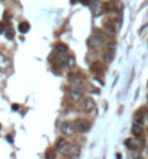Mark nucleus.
Here are the masks:
<instances>
[{
  "label": "nucleus",
  "mask_w": 148,
  "mask_h": 159,
  "mask_svg": "<svg viewBox=\"0 0 148 159\" xmlns=\"http://www.w3.org/2000/svg\"><path fill=\"white\" fill-rule=\"evenodd\" d=\"M147 150H148V149H147Z\"/></svg>",
  "instance_id": "cd10ccee"
},
{
  "label": "nucleus",
  "mask_w": 148,
  "mask_h": 159,
  "mask_svg": "<svg viewBox=\"0 0 148 159\" xmlns=\"http://www.w3.org/2000/svg\"><path fill=\"white\" fill-rule=\"evenodd\" d=\"M70 98H71L73 101H80V100H83V93H81V90L77 88V87H71V88H70Z\"/></svg>",
  "instance_id": "6e6552de"
},
{
  "label": "nucleus",
  "mask_w": 148,
  "mask_h": 159,
  "mask_svg": "<svg viewBox=\"0 0 148 159\" xmlns=\"http://www.w3.org/2000/svg\"><path fill=\"white\" fill-rule=\"evenodd\" d=\"M103 71H105V68H103V64H102V62H93L92 67H90V72H93V74L97 75V77L102 75Z\"/></svg>",
  "instance_id": "9d476101"
},
{
  "label": "nucleus",
  "mask_w": 148,
  "mask_h": 159,
  "mask_svg": "<svg viewBox=\"0 0 148 159\" xmlns=\"http://www.w3.org/2000/svg\"><path fill=\"white\" fill-rule=\"evenodd\" d=\"M125 145H126L131 150H136V149L141 147V143L138 142V139H132V137L126 139V140H125Z\"/></svg>",
  "instance_id": "9b49d317"
},
{
  "label": "nucleus",
  "mask_w": 148,
  "mask_h": 159,
  "mask_svg": "<svg viewBox=\"0 0 148 159\" xmlns=\"http://www.w3.org/2000/svg\"><path fill=\"white\" fill-rule=\"evenodd\" d=\"M68 156H70V159H78L80 158V147L73 145L68 150Z\"/></svg>",
  "instance_id": "ddd939ff"
},
{
  "label": "nucleus",
  "mask_w": 148,
  "mask_h": 159,
  "mask_svg": "<svg viewBox=\"0 0 148 159\" xmlns=\"http://www.w3.org/2000/svg\"><path fill=\"white\" fill-rule=\"evenodd\" d=\"M92 12L94 16H99L102 15L105 10H103V3H100L99 0H94V2H92Z\"/></svg>",
  "instance_id": "1a4fd4ad"
},
{
  "label": "nucleus",
  "mask_w": 148,
  "mask_h": 159,
  "mask_svg": "<svg viewBox=\"0 0 148 159\" xmlns=\"http://www.w3.org/2000/svg\"><path fill=\"white\" fill-rule=\"evenodd\" d=\"M12 109L13 110H19V104H12Z\"/></svg>",
  "instance_id": "5701e85b"
},
{
  "label": "nucleus",
  "mask_w": 148,
  "mask_h": 159,
  "mask_svg": "<svg viewBox=\"0 0 148 159\" xmlns=\"http://www.w3.org/2000/svg\"><path fill=\"white\" fill-rule=\"evenodd\" d=\"M9 65V59L3 55V54H0V68H2V70H5L6 67Z\"/></svg>",
  "instance_id": "f3484780"
},
{
  "label": "nucleus",
  "mask_w": 148,
  "mask_h": 159,
  "mask_svg": "<svg viewBox=\"0 0 148 159\" xmlns=\"http://www.w3.org/2000/svg\"><path fill=\"white\" fill-rule=\"evenodd\" d=\"M0 129H2V126H0Z\"/></svg>",
  "instance_id": "bb28decb"
},
{
  "label": "nucleus",
  "mask_w": 148,
  "mask_h": 159,
  "mask_svg": "<svg viewBox=\"0 0 148 159\" xmlns=\"http://www.w3.org/2000/svg\"><path fill=\"white\" fill-rule=\"evenodd\" d=\"M132 133H134L135 136H138V134H142V126H141L139 123H135V124L132 126Z\"/></svg>",
  "instance_id": "dca6fc26"
},
{
  "label": "nucleus",
  "mask_w": 148,
  "mask_h": 159,
  "mask_svg": "<svg viewBox=\"0 0 148 159\" xmlns=\"http://www.w3.org/2000/svg\"><path fill=\"white\" fill-rule=\"evenodd\" d=\"M61 132H63V134H73V133L76 132L74 123H71V121H64V123L61 124Z\"/></svg>",
  "instance_id": "0eeeda50"
},
{
  "label": "nucleus",
  "mask_w": 148,
  "mask_h": 159,
  "mask_svg": "<svg viewBox=\"0 0 148 159\" xmlns=\"http://www.w3.org/2000/svg\"><path fill=\"white\" fill-rule=\"evenodd\" d=\"M80 2H81L83 5H89V3H90V0H80Z\"/></svg>",
  "instance_id": "b1692460"
},
{
  "label": "nucleus",
  "mask_w": 148,
  "mask_h": 159,
  "mask_svg": "<svg viewBox=\"0 0 148 159\" xmlns=\"http://www.w3.org/2000/svg\"><path fill=\"white\" fill-rule=\"evenodd\" d=\"M45 158H47V159H54V158H55V152H54L52 149H48V150L45 152Z\"/></svg>",
  "instance_id": "412c9836"
},
{
  "label": "nucleus",
  "mask_w": 148,
  "mask_h": 159,
  "mask_svg": "<svg viewBox=\"0 0 148 159\" xmlns=\"http://www.w3.org/2000/svg\"><path fill=\"white\" fill-rule=\"evenodd\" d=\"M13 36H15V32H13V29H12V28L6 29V38H8V39H13Z\"/></svg>",
  "instance_id": "4be33fe9"
},
{
  "label": "nucleus",
  "mask_w": 148,
  "mask_h": 159,
  "mask_svg": "<svg viewBox=\"0 0 148 159\" xmlns=\"http://www.w3.org/2000/svg\"><path fill=\"white\" fill-rule=\"evenodd\" d=\"M68 81L73 83V84H76V85H80L83 83V75L80 72H77V74H68Z\"/></svg>",
  "instance_id": "f8f14e48"
},
{
  "label": "nucleus",
  "mask_w": 148,
  "mask_h": 159,
  "mask_svg": "<svg viewBox=\"0 0 148 159\" xmlns=\"http://www.w3.org/2000/svg\"><path fill=\"white\" fill-rule=\"evenodd\" d=\"M113 57H115V44L109 42L103 51V59H105V62H112Z\"/></svg>",
  "instance_id": "7ed1b4c3"
},
{
  "label": "nucleus",
  "mask_w": 148,
  "mask_h": 159,
  "mask_svg": "<svg viewBox=\"0 0 148 159\" xmlns=\"http://www.w3.org/2000/svg\"><path fill=\"white\" fill-rule=\"evenodd\" d=\"M83 109L86 113H94L96 111V103L92 97H87L83 100Z\"/></svg>",
  "instance_id": "20e7f679"
},
{
  "label": "nucleus",
  "mask_w": 148,
  "mask_h": 159,
  "mask_svg": "<svg viewBox=\"0 0 148 159\" xmlns=\"http://www.w3.org/2000/svg\"><path fill=\"white\" fill-rule=\"evenodd\" d=\"M116 159H122V155L120 153H116Z\"/></svg>",
  "instance_id": "a878e982"
},
{
  "label": "nucleus",
  "mask_w": 148,
  "mask_h": 159,
  "mask_svg": "<svg viewBox=\"0 0 148 159\" xmlns=\"http://www.w3.org/2000/svg\"><path fill=\"white\" fill-rule=\"evenodd\" d=\"M103 31H106V33H107L109 36H115V33H116L115 22H112V20H106V22L103 23Z\"/></svg>",
  "instance_id": "423d86ee"
},
{
  "label": "nucleus",
  "mask_w": 148,
  "mask_h": 159,
  "mask_svg": "<svg viewBox=\"0 0 148 159\" xmlns=\"http://www.w3.org/2000/svg\"><path fill=\"white\" fill-rule=\"evenodd\" d=\"M65 67H68V68H74L76 67V59H74L73 55H68V59H67V65Z\"/></svg>",
  "instance_id": "6ab92c4d"
},
{
  "label": "nucleus",
  "mask_w": 148,
  "mask_h": 159,
  "mask_svg": "<svg viewBox=\"0 0 148 159\" xmlns=\"http://www.w3.org/2000/svg\"><path fill=\"white\" fill-rule=\"evenodd\" d=\"M103 10L105 12H116V8L112 3H103Z\"/></svg>",
  "instance_id": "a211bd4d"
},
{
  "label": "nucleus",
  "mask_w": 148,
  "mask_h": 159,
  "mask_svg": "<svg viewBox=\"0 0 148 159\" xmlns=\"http://www.w3.org/2000/svg\"><path fill=\"white\" fill-rule=\"evenodd\" d=\"M135 119H136V123L142 124V119H144V111H142V110H141V111H138V113L135 114Z\"/></svg>",
  "instance_id": "aec40b11"
},
{
  "label": "nucleus",
  "mask_w": 148,
  "mask_h": 159,
  "mask_svg": "<svg viewBox=\"0 0 148 159\" xmlns=\"http://www.w3.org/2000/svg\"><path fill=\"white\" fill-rule=\"evenodd\" d=\"M29 28H31V25H29L28 22H21L18 29H19V32H21V33H26V32L29 31Z\"/></svg>",
  "instance_id": "2eb2a0df"
},
{
  "label": "nucleus",
  "mask_w": 148,
  "mask_h": 159,
  "mask_svg": "<svg viewBox=\"0 0 148 159\" xmlns=\"http://www.w3.org/2000/svg\"><path fill=\"white\" fill-rule=\"evenodd\" d=\"M55 146H57V150L60 152V153H68V150H70V145H68V142L64 139V137H61V139H58L57 140V143H55Z\"/></svg>",
  "instance_id": "39448f33"
},
{
  "label": "nucleus",
  "mask_w": 148,
  "mask_h": 159,
  "mask_svg": "<svg viewBox=\"0 0 148 159\" xmlns=\"http://www.w3.org/2000/svg\"><path fill=\"white\" fill-rule=\"evenodd\" d=\"M74 126H76V130H77V132H80V133H86V132L90 130L92 123H90L89 120H86V119H77L76 123H74Z\"/></svg>",
  "instance_id": "f03ea898"
},
{
  "label": "nucleus",
  "mask_w": 148,
  "mask_h": 159,
  "mask_svg": "<svg viewBox=\"0 0 148 159\" xmlns=\"http://www.w3.org/2000/svg\"><path fill=\"white\" fill-rule=\"evenodd\" d=\"M105 44V35L103 33H100V32H94L92 36H90V39H89V45L90 46H100V45H103Z\"/></svg>",
  "instance_id": "f257e3e1"
},
{
  "label": "nucleus",
  "mask_w": 148,
  "mask_h": 159,
  "mask_svg": "<svg viewBox=\"0 0 148 159\" xmlns=\"http://www.w3.org/2000/svg\"><path fill=\"white\" fill-rule=\"evenodd\" d=\"M67 52H68V46H67V45L60 44V45L55 46V55H64V54H67Z\"/></svg>",
  "instance_id": "4468645a"
},
{
  "label": "nucleus",
  "mask_w": 148,
  "mask_h": 159,
  "mask_svg": "<svg viewBox=\"0 0 148 159\" xmlns=\"http://www.w3.org/2000/svg\"><path fill=\"white\" fill-rule=\"evenodd\" d=\"M3 26H5L3 22H0V32H3Z\"/></svg>",
  "instance_id": "393cba45"
}]
</instances>
